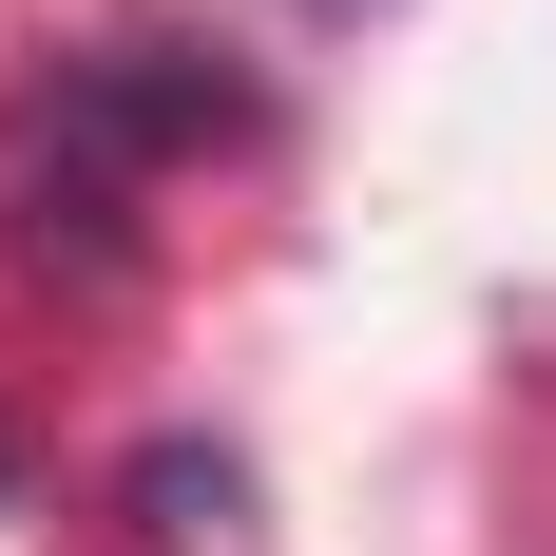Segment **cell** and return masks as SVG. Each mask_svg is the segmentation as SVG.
<instances>
[]
</instances>
